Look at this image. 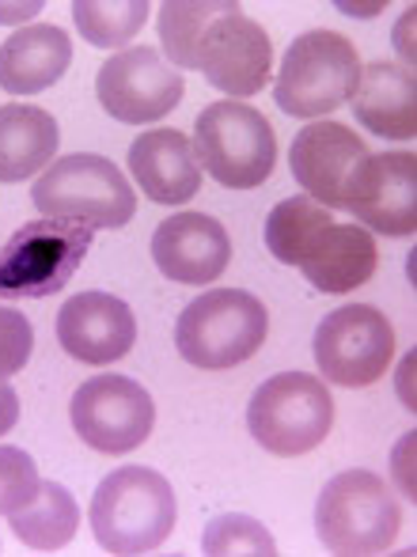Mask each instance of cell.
<instances>
[{
  "instance_id": "24",
  "label": "cell",
  "mask_w": 417,
  "mask_h": 557,
  "mask_svg": "<svg viewBox=\"0 0 417 557\" xmlns=\"http://www.w3.org/2000/svg\"><path fill=\"white\" fill-rule=\"evenodd\" d=\"M148 0H76L73 20L76 30L99 50H122L148 20Z\"/></svg>"
},
{
  "instance_id": "12",
  "label": "cell",
  "mask_w": 417,
  "mask_h": 557,
  "mask_svg": "<svg viewBox=\"0 0 417 557\" xmlns=\"http://www.w3.org/2000/svg\"><path fill=\"white\" fill-rule=\"evenodd\" d=\"M96 96L103 111L122 125H152L183 99V73L171 69L152 46H130L99 69Z\"/></svg>"
},
{
  "instance_id": "22",
  "label": "cell",
  "mask_w": 417,
  "mask_h": 557,
  "mask_svg": "<svg viewBox=\"0 0 417 557\" xmlns=\"http://www.w3.org/2000/svg\"><path fill=\"white\" fill-rule=\"evenodd\" d=\"M8 520H12V531L23 546L50 554L73 543L76 528H81V508H76V497L61 482H42L38 497L15 516H8Z\"/></svg>"
},
{
  "instance_id": "1",
  "label": "cell",
  "mask_w": 417,
  "mask_h": 557,
  "mask_svg": "<svg viewBox=\"0 0 417 557\" xmlns=\"http://www.w3.org/2000/svg\"><path fill=\"white\" fill-rule=\"evenodd\" d=\"M175 528V490L152 467H118L91 497V535L107 554H152Z\"/></svg>"
},
{
  "instance_id": "27",
  "label": "cell",
  "mask_w": 417,
  "mask_h": 557,
  "mask_svg": "<svg viewBox=\"0 0 417 557\" xmlns=\"http://www.w3.org/2000/svg\"><path fill=\"white\" fill-rule=\"evenodd\" d=\"M42 490L38 467L23 447L0 444V516H15Z\"/></svg>"
},
{
  "instance_id": "30",
  "label": "cell",
  "mask_w": 417,
  "mask_h": 557,
  "mask_svg": "<svg viewBox=\"0 0 417 557\" xmlns=\"http://www.w3.org/2000/svg\"><path fill=\"white\" fill-rule=\"evenodd\" d=\"M42 0H20V4H0V23H23V20H35L42 12Z\"/></svg>"
},
{
  "instance_id": "25",
  "label": "cell",
  "mask_w": 417,
  "mask_h": 557,
  "mask_svg": "<svg viewBox=\"0 0 417 557\" xmlns=\"http://www.w3.org/2000/svg\"><path fill=\"white\" fill-rule=\"evenodd\" d=\"M224 8V0H168L160 4V42L163 53L171 58L175 69H198L194 65V50L206 30V23Z\"/></svg>"
},
{
  "instance_id": "5",
  "label": "cell",
  "mask_w": 417,
  "mask_h": 557,
  "mask_svg": "<svg viewBox=\"0 0 417 557\" xmlns=\"http://www.w3.org/2000/svg\"><path fill=\"white\" fill-rule=\"evenodd\" d=\"M360 81L357 46L338 30H304L285 50L273 99L289 117H322L349 103Z\"/></svg>"
},
{
  "instance_id": "11",
  "label": "cell",
  "mask_w": 417,
  "mask_h": 557,
  "mask_svg": "<svg viewBox=\"0 0 417 557\" xmlns=\"http://www.w3.org/2000/svg\"><path fill=\"white\" fill-rule=\"evenodd\" d=\"M194 65L217 91L232 99H247L270 84L273 42L262 23L243 15L235 0H224V8L201 30Z\"/></svg>"
},
{
  "instance_id": "14",
  "label": "cell",
  "mask_w": 417,
  "mask_h": 557,
  "mask_svg": "<svg viewBox=\"0 0 417 557\" xmlns=\"http://www.w3.org/2000/svg\"><path fill=\"white\" fill-rule=\"evenodd\" d=\"M365 156L368 148L357 137V129L342 122H311L293 137L289 168L311 201H319L322 209H342L345 186Z\"/></svg>"
},
{
  "instance_id": "4",
  "label": "cell",
  "mask_w": 417,
  "mask_h": 557,
  "mask_svg": "<svg viewBox=\"0 0 417 557\" xmlns=\"http://www.w3.org/2000/svg\"><path fill=\"white\" fill-rule=\"evenodd\" d=\"M30 198L50 221H76L88 227H125L137 213V194L125 183L122 168L91 152L53 160L30 186Z\"/></svg>"
},
{
  "instance_id": "3",
  "label": "cell",
  "mask_w": 417,
  "mask_h": 557,
  "mask_svg": "<svg viewBox=\"0 0 417 557\" xmlns=\"http://www.w3.org/2000/svg\"><path fill=\"white\" fill-rule=\"evenodd\" d=\"M403 508L372 470H342L315 500V535L330 554H380L398 539Z\"/></svg>"
},
{
  "instance_id": "29",
  "label": "cell",
  "mask_w": 417,
  "mask_h": 557,
  "mask_svg": "<svg viewBox=\"0 0 417 557\" xmlns=\"http://www.w3.org/2000/svg\"><path fill=\"white\" fill-rule=\"evenodd\" d=\"M15 421H20V395L8 383H0V436L12 433Z\"/></svg>"
},
{
  "instance_id": "9",
  "label": "cell",
  "mask_w": 417,
  "mask_h": 557,
  "mask_svg": "<svg viewBox=\"0 0 417 557\" xmlns=\"http://www.w3.org/2000/svg\"><path fill=\"white\" fill-rule=\"evenodd\" d=\"M69 421L91 451L125 455L148 441L156 425V403L137 380L103 372L76 387L69 403Z\"/></svg>"
},
{
  "instance_id": "7",
  "label": "cell",
  "mask_w": 417,
  "mask_h": 557,
  "mask_svg": "<svg viewBox=\"0 0 417 557\" xmlns=\"http://www.w3.org/2000/svg\"><path fill=\"white\" fill-rule=\"evenodd\" d=\"M334 425V398L308 372H281L258 383L247 406V429L270 455L296 459L315 451Z\"/></svg>"
},
{
  "instance_id": "10",
  "label": "cell",
  "mask_w": 417,
  "mask_h": 557,
  "mask_svg": "<svg viewBox=\"0 0 417 557\" xmlns=\"http://www.w3.org/2000/svg\"><path fill=\"white\" fill-rule=\"evenodd\" d=\"M395 326L372 304H345L315 326V364L338 387H368L395 360Z\"/></svg>"
},
{
  "instance_id": "13",
  "label": "cell",
  "mask_w": 417,
  "mask_h": 557,
  "mask_svg": "<svg viewBox=\"0 0 417 557\" xmlns=\"http://www.w3.org/2000/svg\"><path fill=\"white\" fill-rule=\"evenodd\" d=\"M345 213L360 227L380 235L417 232V156L414 152H368L345 186Z\"/></svg>"
},
{
  "instance_id": "6",
  "label": "cell",
  "mask_w": 417,
  "mask_h": 557,
  "mask_svg": "<svg viewBox=\"0 0 417 557\" xmlns=\"http://www.w3.org/2000/svg\"><path fill=\"white\" fill-rule=\"evenodd\" d=\"M194 156L220 186L255 190L273 175L278 133L250 103L220 99L194 122Z\"/></svg>"
},
{
  "instance_id": "15",
  "label": "cell",
  "mask_w": 417,
  "mask_h": 557,
  "mask_svg": "<svg viewBox=\"0 0 417 557\" xmlns=\"http://www.w3.org/2000/svg\"><path fill=\"white\" fill-rule=\"evenodd\" d=\"M58 342L73 360L91 368H107L122 360L137 342V319L122 296L81 293L61 304Z\"/></svg>"
},
{
  "instance_id": "8",
  "label": "cell",
  "mask_w": 417,
  "mask_h": 557,
  "mask_svg": "<svg viewBox=\"0 0 417 557\" xmlns=\"http://www.w3.org/2000/svg\"><path fill=\"white\" fill-rule=\"evenodd\" d=\"M96 227L76 221H30L0 247V300H46L61 293L91 250Z\"/></svg>"
},
{
  "instance_id": "26",
  "label": "cell",
  "mask_w": 417,
  "mask_h": 557,
  "mask_svg": "<svg viewBox=\"0 0 417 557\" xmlns=\"http://www.w3.org/2000/svg\"><path fill=\"white\" fill-rule=\"evenodd\" d=\"M201 550H206V554H258V557H270V554H278V543H273V535L255 520V516L224 512V516H212V520L206 523Z\"/></svg>"
},
{
  "instance_id": "28",
  "label": "cell",
  "mask_w": 417,
  "mask_h": 557,
  "mask_svg": "<svg viewBox=\"0 0 417 557\" xmlns=\"http://www.w3.org/2000/svg\"><path fill=\"white\" fill-rule=\"evenodd\" d=\"M35 349V331H30V319L15 308L0 304V383H8L15 372H23Z\"/></svg>"
},
{
  "instance_id": "21",
  "label": "cell",
  "mask_w": 417,
  "mask_h": 557,
  "mask_svg": "<svg viewBox=\"0 0 417 557\" xmlns=\"http://www.w3.org/2000/svg\"><path fill=\"white\" fill-rule=\"evenodd\" d=\"M58 160V122L30 103L0 107V183H23Z\"/></svg>"
},
{
  "instance_id": "16",
  "label": "cell",
  "mask_w": 417,
  "mask_h": 557,
  "mask_svg": "<svg viewBox=\"0 0 417 557\" xmlns=\"http://www.w3.org/2000/svg\"><path fill=\"white\" fill-rule=\"evenodd\" d=\"M152 262L179 285H212L232 262L224 224L206 213H175L152 232Z\"/></svg>"
},
{
  "instance_id": "20",
  "label": "cell",
  "mask_w": 417,
  "mask_h": 557,
  "mask_svg": "<svg viewBox=\"0 0 417 557\" xmlns=\"http://www.w3.org/2000/svg\"><path fill=\"white\" fill-rule=\"evenodd\" d=\"M73 65V38L53 23L15 30L0 42V88L8 96H38Z\"/></svg>"
},
{
  "instance_id": "18",
  "label": "cell",
  "mask_w": 417,
  "mask_h": 557,
  "mask_svg": "<svg viewBox=\"0 0 417 557\" xmlns=\"http://www.w3.org/2000/svg\"><path fill=\"white\" fill-rule=\"evenodd\" d=\"M380 265V247H376L372 232L360 224H334L330 221L315 235L308 258L296 270L304 273V281L315 293L342 296L353 293L357 285H365Z\"/></svg>"
},
{
  "instance_id": "23",
  "label": "cell",
  "mask_w": 417,
  "mask_h": 557,
  "mask_svg": "<svg viewBox=\"0 0 417 557\" xmlns=\"http://www.w3.org/2000/svg\"><path fill=\"white\" fill-rule=\"evenodd\" d=\"M334 216L311 201L308 194H296V198H285L281 206H273V213L266 216V247L278 262L285 265H301L308 258L315 235L322 232Z\"/></svg>"
},
{
  "instance_id": "17",
  "label": "cell",
  "mask_w": 417,
  "mask_h": 557,
  "mask_svg": "<svg viewBox=\"0 0 417 557\" xmlns=\"http://www.w3.org/2000/svg\"><path fill=\"white\" fill-rule=\"evenodd\" d=\"M130 175L156 206H186L201 190V163L183 129H145L130 145Z\"/></svg>"
},
{
  "instance_id": "19",
  "label": "cell",
  "mask_w": 417,
  "mask_h": 557,
  "mask_svg": "<svg viewBox=\"0 0 417 557\" xmlns=\"http://www.w3.org/2000/svg\"><path fill=\"white\" fill-rule=\"evenodd\" d=\"M353 114L365 129L383 140H414L417 133V84L414 73L395 61L360 65V81L353 91Z\"/></svg>"
},
{
  "instance_id": "2",
  "label": "cell",
  "mask_w": 417,
  "mask_h": 557,
  "mask_svg": "<svg viewBox=\"0 0 417 557\" xmlns=\"http://www.w3.org/2000/svg\"><path fill=\"white\" fill-rule=\"evenodd\" d=\"M270 311L247 288H212L183 308L175 323V345L186 364L224 372L250 360L266 342Z\"/></svg>"
}]
</instances>
